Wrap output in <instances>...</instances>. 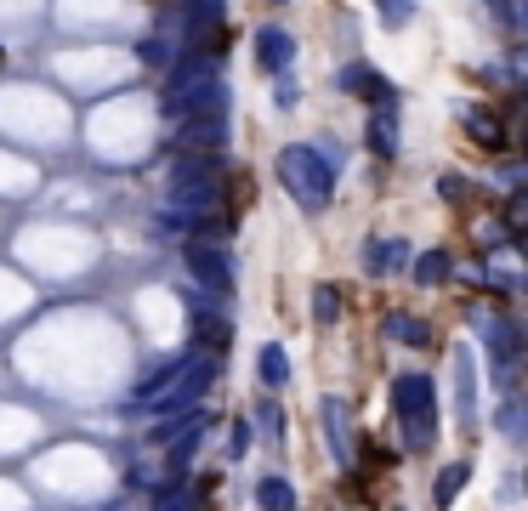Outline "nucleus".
<instances>
[{"instance_id":"nucleus-4","label":"nucleus","mask_w":528,"mask_h":511,"mask_svg":"<svg viewBox=\"0 0 528 511\" xmlns=\"http://www.w3.org/2000/svg\"><path fill=\"white\" fill-rule=\"evenodd\" d=\"M182 262H188V273H194L199 284H211V290H228L233 284V256L216 233H194V239L182 245Z\"/></svg>"},{"instance_id":"nucleus-20","label":"nucleus","mask_w":528,"mask_h":511,"mask_svg":"<svg viewBox=\"0 0 528 511\" xmlns=\"http://www.w3.org/2000/svg\"><path fill=\"white\" fill-rule=\"evenodd\" d=\"M194 335L205 341V347H211V353H222V347H228V318H199Z\"/></svg>"},{"instance_id":"nucleus-17","label":"nucleus","mask_w":528,"mask_h":511,"mask_svg":"<svg viewBox=\"0 0 528 511\" xmlns=\"http://www.w3.org/2000/svg\"><path fill=\"white\" fill-rule=\"evenodd\" d=\"M256 370H262L267 387H284V381H290V358H284V347H273V341H267L262 358H256Z\"/></svg>"},{"instance_id":"nucleus-9","label":"nucleus","mask_w":528,"mask_h":511,"mask_svg":"<svg viewBox=\"0 0 528 511\" xmlns=\"http://www.w3.org/2000/svg\"><path fill=\"white\" fill-rule=\"evenodd\" d=\"M466 477H472V460H449V466L432 477V511H449V506H455V494L466 489Z\"/></svg>"},{"instance_id":"nucleus-15","label":"nucleus","mask_w":528,"mask_h":511,"mask_svg":"<svg viewBox=\"0 0 528 511\" xmlns=\"http://www.w3.org/2000/svg\"><path fill=\"white\" fill-rule=\"evenodd\" d=\"M256 506L262 511H296V489H290L284 477H262V483H256Z\"/></svg>"},{"instance_id":"nucleus-25","label":"nucleus","mask_w":528,"mask_h":511,"mask_svg":"<svg viewBox=\"0 0 528 511\" xmlns=\"http://www.w3.org/2000/svg\"><path fill=\"white\" fill-rule=\"evenodd\" d=\"M279 6H290V0H279Z\"/></svg>"},{"instance_id":"nucleus-23","label":"nucleus","mask_w":528,"mask_h":511,"mask_svg":"<svg viewBox=\"0 0 528 511\" xmlns=\"http://www.w3.org/2000/svg\"><path fill=\"white\" fill-rule=\"evenodd\" d=\"M256 421H262V432H267V438H279V432H284L279 404H256Z\"/></svg>"},{"instance_id":"nucleus-10","label":"nucleus","mask_w":528,"mask_h":511,"mask_svg":"<svg viewBox=\"0 0 528 511\" xmlns=\"http://www.w3.org/2000/svg\"><path fill=\"white\" fill-rule=\"evenodd\" d=\"M290 35L284 29H256V63H262L267 74H279V69H290Z\"/></svg>"},{"instance_id":"nucleus-6","label":"nucleus","mask_w":528,"mask_h":511,"mask_svg":"<svg viewBox=\"0 0 528 511\" xmlns=\"http://www.w3.org/2000/svg\"><path fill=\"white\" fill-rule=\"evenodd\" d=\"M341 91H352L358 103H375V108L398 103V97H392V86L370 69V63H347V69H341Z\"/></svg>"},{"instance_id":"nucleus-16","label":"nucleus","mask_w":528,"mask_h":511,"mask_svg":"<svg viewBox=\"0 0 528 511\" xmlns=\"http://www.w3.org/2000/svg\"><path fill=\"white\" fill-rule=\"evenodd\" d=\"M449 273H455L449 250H426V256H415V279H421V284H443Z\"/></svg>"},{"instance_id":"nucleus-12","label":"nucleus","mask_w":528,"mask_h":511,"mask_svg":"<svg viewBox=\"0 0 528 511\" xmlns=\"http://www.w3.org/2000/svg\"><path fill=\"white\" fill-rule=\"evenodd\" d=\"M409 262V245L404 239H370V245H364V267H370L375 279H381V273H392V267H404Z\"/></svg>"},{"instance_id":"nucleus-1","label":"nucleus","mask_w":528,"mask_h":511,"mask_svg":"<svg viewBox=\"0 0 528 511\" xmlns=\"http://www.w3.org/2000/svg\"><path fill=\"white\" fill-rule=\"evenodd\" d=\"M392 415L404 426L409 449H432L438 443V387L426 375H415V370L392 375Z\"/></svg>"},{"instance_id":"nucleus-2","label":"nucleus","mask_w":528,"mask_h":511,"mask_svg":"<svg viewBox=\"0 0 528 511\" xmlns=\"http://www.w3.org/2000/svg\"><path fill=\"white\" fill-rule=\"evenodd\" d=\"M279 182H284V194L296 199L301 211H324L335 199V171H330V159L318 154V148H307V142H290L279 154Z\"/></svg>"},{"instance_id":"nucleus-5","label":"nucleus","mask_w":528,"mask_h":511,"mask_svg":"<svg viewBox=\"0 0 528 511\" xmlns=\"http://www.w3.org/2000/svg\"><path fill=\"white\" fill-rule=\"evenodd\" d=\"M228 142V114H194L176 125V154H216Z\"/></svg>"},{"instance_id":"nucleus-19","label":"nucleus","mask_w":528,"mask_h":511,"mask_svg":"<svg viewBox=\"0 0 528 511\" xmlns=\"http://www.w3.org/2000/svg\"><path fill=\"white\" fill-rule=\"evenodd\" d=\"M313 313H318V324H335L341 318V290L335 284H318L313 290Z\"/></svg>"},{"instance_id":"nucleus-22","label":"nucleus","mask_w":528,"mask_h":511,"mask_svg":"<svg viewBox=\"0 0 528 511\" xmlns=\"http://www.w3.org/2000/svg\"><path fill=\"white\" fill-rule=\"evenodd\" d=\"M194 494H199V489H171V494H159V511H199Z\"/></svg>"},{"instance_id":"nucleus-7","label":"nucleus","mask_w":528,"mask_h":511,"mask_svg":"<svg viewBox=\"0 0 528 511\" xmlns=\"http://www.w3.org/2000/svg\"><path fill=\"white\" fill-rule=\"evenodd\" d=\"M455 404H460V426L477 432V364H472V353H455Z\"/></svg>"},{"instance_id":"nucleus-11","label":"nucleus","mask_w":528,"mask_h":511,"mask_svg":"<svg viewBox=\"0 0 528 511\" xmlns=\"http://www.w3.org/2000/svg\"><path fill=\"white\" fill-rule=\"evenodd\" d=\"M460 120H466V137H472L477 148H489V154H506V131H500V120H494V114H483V108H466Z\"/></svg>"},{"instance_id":"nucleus-14","label":"nucleus","mask_w":528,"mask_h":511,"mask_svg":"<svg viewBox=\"0 0 528 511\" xmlns=\"http://www.w3.org/2000/svg\"><path fill=\"white\" fill-rule=\"evenodd\" d=\"M387 341H404V347H426L432 330H426L415 313H387Z\"/></svg>"},{"instance_id":"nucleus-13","label":"nucleus","mask_w":528,"mask_h":511,"mask_svg":"<svg viewBox=\"0 0 528 511\" xmlns=\"http://www.w3.org/2000/svg\"><path fill=\"white\" fill-rule=\"evenodd\" d=\"M370 148H375L381 159H392V154H398V103L375 108V120H370Z\"/></svg>"},{"instance_id":"nucleus-21","label":"nucleus","mask_w":528,"mask_h":511,"mask_svg":"<svg viewBox=\"0 0 528 511\" xmlns=\"http://www.w3.org/2000/svg\"><path fill=\"white\" fill-rule=\"evenodd\" d=\"M375 12H381L387 29H404V23L415 18V0H375Z\"/></svg>"},{"instance_id":"nucleus-8","label":"nucleus","mask_w":528,"mask_h":511,"mask_svg":"<svg viewBox=\"0 0 528 511\" xmlns=\"http://www.w3.org/2000/svg\"><path fill=\"white\" fill-rule=\"evenodd\" d=\"M318 421H324V432H330L335 460L347 466V460H352V421H347V404H341V398H324V404H318Z\"/></svg>"},{"instance_id":"nucleus-3","label":"nucleus","mask_w":528,"mask_h":511,"mask_svg":"<svg viewBox=\"0 0 528 511\" xmlns=\"http://www.w3.org/2000/svg\"><path fill=\"white\" fill-rule=\"evenodd\" d=\"M211 381H216V353L211 358L194 353L188 364H182V375H176V387L154 404V415H159V421H165V415H194V404L211 392Z\"/></svg>"},{"instance_id":"nucleus-24","label":"nucleus","mask_w":528,"mask_h":511,"mask_svg":"<svg viewBox=\"0 0 528 511\" xmlns=\"http://www.w3.org/2000/svg\"><path fill=\"white\" fill-rule=\"evenodd\" d=\"M233 455H250V421L233 426Z\"/></svg>"},{"instance_id":"nucleus-18","label":"nucleus","mask_w":528,"mask_h":511,"mask_svg":"<svg viewBox=\"0 0 528 511\" xmlns=\"http://www.w3.org/2000/svg\"><path fill=\"white\" fill-rule=\"evenodd\" d=\"M194 449H199V432L188 426V432H182V438L171 443V455H165V472H171V477H182L188 466H194Z\"/></svg>"}]
</instances>
